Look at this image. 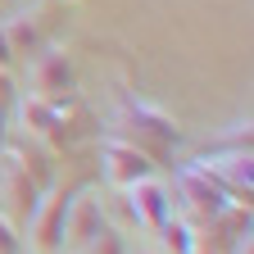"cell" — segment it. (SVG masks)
I'll list each match as a JSON object with an SVG mask.
<instances>
[{"label": "cell", "instance_id": "1", "mask_svg": "<svg viewBox=\"0 0 254 254\" xmlns=\"http://www.w3.org/2000/svg\"><path fill=\"white\" fill-rule=\"evenodd\" d=\"M68 200H73V186H50V190H41V200H37V209H32V218H27V236H23V245H27V254H64V218H68Z\"/></svg>", "mask_w": 254, "mask_h": 254}, {"label": "cell", "instance_id": "2", "mask_svg": "<svg viewBox=\"0 0 254 254\" xmlns=\"http://www.w3.org/2000/svg\"><path fill=\"white\" fill-rule=\"evenodd\" d=\"M27 82H32L27 95H41V100H55V105L73 100V91H77L73 55L64 46H41L37 59H32V68H27Z\"/></svg>", "mask_w": 254, "mask_h": 254}, {"label": "cell", "instance_id": "3", "mask_svg": "<svg viewBox=\"0 0 254 254\" xmlns=\"http://www.w3.org/2000/svg\"><path fill=\"white\" fill-rule=\"evenodd\" d=\"M173 204H177V213L190 222V227H204V222H213L222 209H227L232 200L222 195V190L200 173V168H186L182 177H177V190H173Z\"/></svg>", "mask_w": 254, "mask_h": 254}, {"label": "cell", "instance_id": "4", "mask_svg": "<svg viewBox=\"0 0 254 254\" xmlns=\"http://www.w3.org/2000/svg\"><path fill=\"white\" fill-rule=\"evenodd\" d=\"M100 164H105V182L114 190H127V186H136L145 177H159V164L132 141H123V136H109L100 145Z\"/></svg>", "mask_w": 254, "mask_h": 254}, {"label": "cell", "instance_id": "5", "mask_svg": "<svg viewBox=\"0 0 254 254\" xmlns=\"http://www.w3.org/2000/svg\"><path fill=\"white\" fill-rule=\"evenodd\" d=\"M37 200H41V190L32 186V177L23 173V164L9 150H0V213L23 232L27 218H32V209H37Z\"/></svg>", "mask_w": 254, "mask_h": 254}, {"label": "cell", "instance_id": "6", "mask_svg": "<svg viewBox=\"0 0 254 254\" xmlns=\"http://www.w3.org/2000/svg\"><path fill=\"white\" fill-rule=\"evenodd\" d=\"M123 200H127V213H132V222L141 232H159L164 222L177 213V204H173V186L168 182H159V177H145V182H136V186H127L123 190Z\"/></svg>", "mask_w": 254, "mask_h": 254}, {"label": "cell", "instance_id": "7", "mask_svg": "<svg viewBox=\"0 0 254 254\" xmlns=\"http://www.w3.org/2000/svg\"><path fill=\"white\" fill-rule=\"evenodd\" d=\"M105 204H100V190L95 186H82L73 190L68 200V218H64V254H82L91 245V236L105 227Z\"/></svg>", "mask_w": 254, "mask_h": 254}, {"label": "cell", "instance_id": "8", "mask_svg": "<svg viewBox=\"0 0 254 254\" xmlns=\"http://www.w3.org/2000/svg\"><path fill=\"white\" fill-rule=\"evenodd\" d=\"M127 132L123 141H132V145H141L150 159H159L168 145H177L182 141V127L168 118V114H159V109H150V105H127Z\"/></svg>", "mask_w": 254, "mask_h": 254}, {"label": "cell", "instance_id": "9", "mask_svg": "<svg viewBox=\"0 0 254 254\" xmlns=\"http://www.w3.org/2000/svg\"><path fill=\"white\" fill-rule=\"evenodd\" d=\"M64 109H68V100L55 105V100H41V95H23V100H18V123H23L18 132L55 150L59 141H68V132H64V127H68Z\"/></svg>", "mask_w": 254, "mask_h": 254}, {"label": "cell", "instance_id": "10", "mask_svg": "<svg viewBox=\"0 0 254 254\" xmlns=\"http://www.w3.org/2000/svg\"><path fill=\"white\" fill-rule=\"evenodd\" d=\"M5 150L23 164V173L32 177V186L37 190H50L59 177H55V150L50 145H41V141H32V136H14V141H5Z\"/></svg>", "mask_w": 254, "mask_h": 254}, {"label": "cell", "instance_id": "11", "mask_svg": "<svg viewBox=\"0 0 254 254\" xmlns=\"http://www.w3.org/2000/svg\"><path fill=\"white\" fill-rule=\"evenodd\" d=\"M159 236V245H164L168 254H190V241H195V227H190V222L182 218V213H173L164 227L154 232Z\"/></svg>", "mask_w": 254, "mask_h": 254}, {"label": "cell", "instance_id": "12", "mask_svg": "<svg viewBox=\"0 0 254 254\" xmlns=\"http://www.w3.org/2000/svg\"><path fill=\"white\" fill-rule=\"evenodd\" d=\"M0 27H5V37H9L14 59H18V55H37V50H41V32H37V23H32V18H14V23H0Z\"/></svg>", "mask_w": 254, "mask_h": 254}, {"label": "cell", "instance_id": "13", "mask_svg": "<svg viewBox=\"0 0 254 254\" xmlns=\"http://www.w3.org/2000/svg\"><path fill=\"white\" fill-rule=\"evenodd\" d=\"M82 254H132V245H127V236L114 227V222H105V227L91 236V245H86Z\"/></svg>", "mask_w": 254, "mask_h": 254}, {"label": "cell", "instance_id": "14", "mask_svg": "<svg viewBox=\"0 0 254 254\" xmlns=\"http://www.w3.org/2000/svg\"><path fill=\"white\" fill-rule=\"evenodd\" d=\"M9 109H14V91H9V73H0V150L9 141Z\"/></svg>", "mask_w": 254, "mask_h": 254}, {"label": "cell", "instance_id": "15", "mask_svg": "<svg viewBox=\"0 0 254 254\" xmlns=\"http://www.w3.org/2000/svg\"><path fill=\"white\" fill-rule=\"evenodd\" d=\"M0 254H27V245H23V232L14 227V222L0 213Z\"/></svg>", "mask_w": 254, "mask_h": 254}, {"label": "cell", "instance_id": "16", "mask_svg": "<svg viewBox=\"0 0 254 254\" xmlns=\"http://www.w3.org/2000/svg\"><path fill=\"white\" fill-rule=\"evenodd\" d=\"M0 73H14V50H9V37L0 27Z\"/></svg>", "mask_w": 254, "mask_h": 254}, {"label": "cell", "instance_id": "17", "mask_svg": "<svg viewBox=\"0 0 254 254\" xmlns=\"http://www.w3.org/2000/svg\"><path fill=\"white\" fill-rule=\"evenodd\" d=\"M132 254H164V250H150V245H141V250H132Z\"/></svg>", "mask_w": 254, "mask_h": 254}, {"label": "cell", "instance_id": "18", "mask_svg": "<svg viewBox=\"0 0 254 254\" xmlns=\"http://www.w3.org/2000/svg\"><path fill=\"white\" fill-rule=\"evenodd\" d=\"M0 5H5V0H0Z\"/></svg>", "mask_w": 254, "mask_h": 254}]
</instances>
